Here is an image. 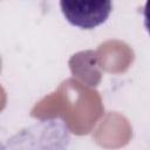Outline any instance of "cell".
<instances>
[{
    "label": "cell",
    "instance_id": "6da1fadb",
    "mask_svg": "<svg viewBox=\"0 0 150 150\" xmlns=\"http://www.w3.org/2000/svg\"><path fill=\"white\" fill-rule=\"evenodd\" d=\"M112 0H60L67 21L82 29H93L109 18Z\"/></svg>",
    "mask_w": 150,
    "mask_h": 150
},
{
    "label": "cell",
    "instance_id": "7a4b0ae2",
    "mask_svg": "<svg viewBox=\"0 0 150 150\" xmlns=\"http://www.w3.org/2000/svg\"><path fill=\"white\" fill-rule=\"evenodd\" d=\"M144 26L150 34V0H146L145 7H144Z\"/></svg>",
    "mask_w": 150,
    "mask_h": 150
}]
</instances>
